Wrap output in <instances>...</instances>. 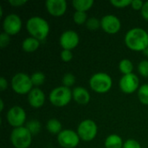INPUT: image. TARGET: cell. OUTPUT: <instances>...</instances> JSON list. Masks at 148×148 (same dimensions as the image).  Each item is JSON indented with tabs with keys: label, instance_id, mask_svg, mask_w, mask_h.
Segmentation results:
<instances>
[{
	"label": "cell",
	"instance_id": "obj_17",
	"mask_svg": "<svg viewBox=\"0 0 148 148\" xmlns=\"http://www.w3.org/2000/svg\"><path fill=\"white\" fill-rule=\"evenodd\" d=\"M39 46H40V41L32 37V36L25 38L22 43L23 49L28 53L35 52L36 50H37Z\"/></svg>",
	"mask_w": 148,
	"mask_h": 148
},
{
	"label": "cell",
	"instance_id": "obj_40",
	"mask_svg": "<svg viewBox=\"0 0 148 148\" xmlns=\"http://www.w3.org/2000/svg\"><path fill=\"white\" fill-rule=\"evenodd\" d=\"M147 33H148V30H147Z\"/></svg>",
	"mask_w": 148,
	"mask_h": 148
},
{
	"label": "cell",
	"instance_id": "obj_12",
	"mask_svg": "<svg viewBox=\"0 0 148 148\" xmlns=\"http://www.w3.org/2000/svg\"><path fill=\"white\" fill-rule=\"evenodd\" d=\"M121 27L120 19L114 15H106L101 19V28L108 34H116Z\"/></svg>",
	"mask_w": 148,
	"mask_h": 148
},
{
	"label": "cell",
	"instance_id": "obj_39",
	"mask_svg": "<svg viewBox=\"0 0 148 148\" xmlns=\"http://www.w3.org/2000/svg\"><path fill=\"white\" fill-rule=\"evenodd\" d=\"M145 53H146V55L147 56V57H148V47H147V49L145 50Z\"/></svg>",
	"mask_w": 148,
	"mask_h": 148
},
{
	"label": "cell",
	"instance_id": "obj_1",
	"mask_svg": "<svg viewBox=\"0 0 148 148\" xmlns=\"http://www.w3.org/2000/svg\"><path fill=\"white\" fill-rule=\"evenodd\" d=\"M125 43L134 51H145L148 47V33L141 28H134L125 36Z\"/></svg>",
	"mask_w": 148,
	"mask_h": 148
},
{
	"label": "cell",
	"instance_id": "obj_18",
	"mask_svg": "<svg viewBox=\"0 0 148 148\" xmlns=\"http://www.w3.org/2000/svg\"><path fill=\"white\" fill-rule=\"evenodd\" d=\"M123 144L121 137L118 134H111L108 136L104 143L106 148H122Z\"/></svg>",
	"mask_w": 148,
	"mask_h": 148
},
{
	"label": "cell",
	"instance_id": "obj_22",
	"mask_svg": "<svg viewBox=\"0 0 148 148\" xmlns=\"http://www.w3.org/2000/svg\"><path fill=\"white\" fill-rule=\"evenodd\" d=\"M138 97L142 104L148 105V84H144L140 87L138 90Z\"/></svg>",
	"mask_w": 148,
	"mask_h": 148
},
{
	"label": "cell",
	"instance_id": "obj_24",
	"mask_svg": "<svg viewBox=\"0 0 148 148\" xmlns=\"http://www.w3.org/2000/svg\"><path fill=\"white\" fill-rule=\"evenodd\" d=\"M26 127L29 129V131L30 132V134L32 135H36L41 130V123L36 120H33V121H30L27 123Z\"/></svg>",
	"mask_w": 148,
	"mask_h": 148
},
{
	"label": "cell",
	"instance_id": "obj_5",
	"mask_svg": "<svg viewBox=\"0 0 148 148\" xmlns=\"http://www.w3.org/2000/svg\"><path fill=\"white\" fill-rule=\"evenodd\" d=\"M11 88L18 95L29 94L33 89V83L29 75L25 73H17L11 78Z\"/></svg>",
	"mask_w": 148,
	"mask_h": 148
},
{
	"label": "cell",
	"instance_id": "obj_32",
	"mask_svg": "<svg viewBox=\"0 0 148 148\" xmlns=\"http://www.w3.org/2000/svg\"><path fill=\"white\" fill-rule=\"evenodd\" d=\"M73 58V53L71 52V50H68V49H63L62 52H61V59L65 62H70Z\"/></svg>",
	"mask_w": 148,
	"mask_h": 148
},
{
	"label": "cell",
	"instance_id": "obj_10",
	"mask_svg": "<svg viewBox=\"0 0 148 148\" xmlns=\"http://www.w3.org/2000/svg\"><path fill=\"white\" fill-rule=\"evenodd\" d=\"M22 28V20L16 14H9L6 16L3 22V32L9 36L16 35Z\"/></svg>",
	"mask_w": 148,
	"mask_h": 148
},
{
	"label": "cell",
	"instance_id": "obj_4",
	"mask_svg": "<svg viewBox=\"0 0 148 148\" xmlns=\"http://www.w3.org/2000/svg\"><path fill=\"white\" fill-rule=\"evenodd\" d=\"M32 136L26 127H20L11 131L10 141L15 148H29L32 141Z\"/></svg>",
	"mask_w": 148,
	"mask_h": 148
},
{
	"label": "cell",
	"instance_id": "obj_36",
	"mask_svg": "<svg viewBox=\"0 0 148 148\" xmlns=\"http://www.w3.org/2000/svg\"><path fill=\"white\" fill-rule=\"evenodd\" d=\"M8 88V82L4 77L0 78V90L4 91Z\"/></svg>",
	"mask_w": 148,
	"mask_h": 148
},
{
	"label": "cell",
	"instance_id": "obj_26",
	"mask_svg": "<svg viewBox=\"0 0 148 148\" xmlns=\"http://www.w3.org/2000/svg\"><path fill=\"white\" fill-rule=\"evenodd\" d=\"M86 26L90 30H96L101 27V20L96 17H90L88 19Z\"/></svg>",
	"mask_w": 148,
	"mask_h": 148
},
{
	"label": "cell",
	"instance_id": "obj_13",
	"mask_svg": "<svg viewBox=\"0 0 148 148\" xmlns=\"http://www.w3.org/2000/svg\"><path fill=\"white\" fill-rule=\"evenodd\" d=\"M80 42V38L78 34L74 30H66L64 31L59 39V42L61 47L63 49L71 50L78 45Z\"/></svg>",
	"mask_w": 148,
	"mask_h": 148
},
{
	"label": "cell",
	"instance_id": "obj_9",
	"mask_svg": "<svg viewBox=\"0 0 148 148\" xmlns=\"http://www.w3.org/2000/svg\"><path fill=\"white\" fill-rule=\"evenodd\" d=\"M7 121L14 128L23 127L26 121V113L24 109L19 106H14L9 109L6 114Z\"/></svg>",
	"mask_w": 148,
	"mask_h": 148
},
{
	"label": "cell",
	"instance_id": "obj_25",
	"mask_svg": "<svg viewBox=\"0 0 148 148\" xmlns=\"http://www.w3.org/2000/svg\"><path fill=\"white\" fill-rule=\"evenodd\" d=\"M73 19H74V22L76 23V24H83L85 23H87L88 21V16L86 14V12H82V11H75L74 13V16H73Z\"/></svg>",
	"mask_w": 148,
	"mask_h": 148
},
{
	"label": "cell",
	"instance_id": "obj_27",
	"mask_svg": "<svg viewBox=\"0 0 148 148\" xmlns=\"http://www.w3.org/2000/svg\"><path fill=\"white\" fill-rule=\"evenodd\" d=\"M62 84L64 87L69 88L71 86H73L75 82V76L71 74V73H67L64 75V76L62 77Z\"/></svg>",
	"mask_w": 148,
	"mask_h": 148
},
{
	"label": "cell",
	"instance_id": "obj_34",
	"mask_svg": "<svg viewBox=\"0 0 148 148\" xmlns=\"http://www.w3.org/2000/svg\"><path fill=\"white\" fill-rule=\"evenodd\" d=\"M27 3L26 0H10L9 3L13 7H21Z\"/></svg>",
	"mask_w": 148,
	"mask_h": 148
},
{
	"label": "cell",
	"instance_id": "obj_6",
	"mask_svg": "<svg viewBox=\"0 0 148 148\" xmlns=\"http://www.w3.org/2000/svg\"><path fill=\"white\" fill-rule=\"evenodd\" d=\"M73 99L72 91L69 88L60 86L54 88L49 94V101L53 106L62 108L67 106Z\"/></svg>",
	"mask_w": 148,
	"mask_h": 148
},
{
	"label": "cell",
	"instance_id": "obj_2",
	"mask_svg": "<svg viewBox=\"0 0 148 148\" xmlns=\"http://www.w3.org/2000/svg\"><path fill=\"white\" fill-rule=\"evenodd\" d=\"M26 29L32 37L39 41L44 40L49 33V23L40 16L30 17L26 23Z\"/></svg>",
	"mask_w": 148,
	"mask_h": 148
},
{
	"label": "cell",
	"instance_id": "obj_31",
	"mask_svg": "<svg viewBox=\"0 0 148 148\" xmlns=\"http://www.w3.org/2000/svg\"><path fill=\"white\" fill-rule=\"evenodd\" d=\"M122 148H141V146L137 140L129 139L124 142Z\"/></svg>",
	"mask_w": 148,
	"mask_h": 148
},
{
	"label": "cell",
	"instance_id": "obj_16",
	"mask_svg": "<svg viewBox=\"0 0 148 148\" xmlns=\"http://www.w3.org/2000/svg\"><path fill=\"white\" fill-rule=\"evenodd\" d=\"M74 101L80 105H87L90 101L89 92L82 87H76L72 91Z\"/></svg>",
	"mask_w": 148,
	"mask_h": 148
},
{
	"label": "cell",
	"instance_id": "obj_28",
	"mask_svg": "<svg viewBox=\"0 0 148 148\" xmlns=\"http://www.w3.org/2000/svg\"><path fill=\"white\" fill-rule=\"evenodd\" d=\"M138 71L143 77H148V61L143 60L138 65Z\"/></svg>",
	"mask_w": 148,
	"mask_h": 148
},
{
	"label": "cell",
	"instance_id": "obj_11",
	"mask_svg": "<svg viewBox=\"0 0 148 148\" xmlns=\"http://www.w3.org/2000/svg\"><path fill=\"white\" fill-rule=\"evenodd\" d=\"M139 85V77L134 73L123 75L120 81V88L125 94L134 93L136 90H138V88H140Z\"/></svg>",
	"mask_w": 148,
	"mask_h": 148
},
{
	"label": "cell",
	"instance_id": "obj_19",
	"mask_svg": "<svg viewBox=\"0 0 148 148\" xmlns=\"http://www.w3.org/2000/svg\"><path fill=\"white\" fill-rule=\"evenodd\" d=\"M94 3V0H74L72 2L73 7L75 8V11L82 12H86L87 10H90Z\"/></svg>",
	"mask_w": 148,
	"mask_h": 148
},
{
	"label": "cell",
	"instance_id": "obj_33",
	"mask_svg": "<svg viewBox=\"0 0 148 148\" xmlns=\"http://www.w3.org/2000/svg\"><path fill=\"white\" fill-rule=\"evenodd\" d=\"M143 5H144V2H142L141 0H132L131 6L135 10H141Z\"/></svg>",
	"mask_w": 148,
	"mask_h": 148
},
{
	"label": "cell",
	"instance_id": "obj_35",
	"mask_svg": "<svg viewBox=\"0 0 148 148\" xmlns=\"http://www.w3.org/2000/svg\"><path fill=\"white\" fill-rule=\"evenodd\" d=\"M141 16L145 20L148 21V1L144 3V5L141 9Z\"/></svg>",
	"mask_w": 148,
	"mask_h": 148
},
{
	"label": "cell",
	"instance_id": "obj_21",
	"mask_svg": "<svg viewBox=\"0 0 148 148\" xmlns=\"http://www.w3.org/2000/svg\"><path fill=\"white\" fill-rule=\"evenodd\" d=\"M119 69L120 71L125 75H129L133 73L134 70V64L129 59H123L119 63Z\"/></svg>",
	"mask_w": 148,
	"mask_h": 148
},
{
	"label": "cell",
	"instance_id": "obj_29",
	"mask_svg": "<svg viewBox=\"0 0 148 148\" xmlns=\"http://www.w3.org/2000/svg\"><path fill=\"white\" fill-rule=\"evenodd\" d=\"M110 3L116 8H125L128 5H131L132 0H111Z\"/></svg>",
	"mask_w": 148,
	"mask_h": 148
},
{
	"label": "cell",
	"instance_id": "obj_14",
	"mask_svg": "<svg viewBox=\"0 0 148 148\" xmlns=\"http://www.w3.org/2000/svg\"><path fill=\"white\" fill-rule=\"evenodd\" d=\"M47 11L53 16H62L67 10L65 0H47L45 3Z\"/></svg>",
	"mask_w": 148,
	"mask_h": 148
},
{
	"label": "cell",
	"instance_id": "obj_37",
	"mask_svg": "<svg viewBox=\"0 0 148 148\" xmlns=\"http://www.w3.org/2000/svg\"><path fill=\"white\" fill-rule=\"evenodd\" d=\"M3 108H4L3 101V100H0V110H1V111H3Z\"/></svg>",
	"mask_w": 148,
	"mask_h": 148
},
{
	"label": "cell",
	"instance_id": "obj_15",
	"mask_svg": "<svg viewBox=\"0 0 148 148\" xmlns=\"http://www.w3.org/2000/svg\"><path fill=\"white\" fill-rule=\"evenodd\" d=\"M28 101L32 108H39L45 102V95L40 88H35L28 94Z\"/></svg>",
	"mask_w": 148,
	"mask_h": 148
},
{
	"label": "cell",
	"instance_id": "obj_23",
	"mask_svg": "<svg viewBox=\"0 0 148 148\" xmlns=\"http://www.w3.org/2000/svg\"><path fill=\"white\" fill-rule=\"evenodd\" d=\"M30 78H31V81H32V83L34 86H41L45 82V75L42 72H36V73H33L31 75H30Z\"/></svg>",
	"mask_w": 148,
	"mask_h": 148
},
{
	"label": "cell",
	"instance_id": "obj_7",
	"mask_svg": "<svg viewBox=\"0 0 148 148\" xmlns=\"http://www.w3.org/2000/svg\"><path fill=\"white\" fill-rule=\"evenodd\" d=\"M98 133V127L96 123L92 120H84L82 121L78 127L77 134L81 140L83 141H91L93 140Z\"/></svg>",
	"mask_w": 148,
	"mask_h": 148
},
{
	"label": "cell",
	"instance_id": "obj_38",
	"mask_svg": "<svg viewBox=\"0 0 148 148\" xmlns=\"http://www.w3.org/2000/svg\"><path fill=\"white\" fill-rule=\"evenodd\" d=\"M3 16V8L0 7V16Z\"/></svg>",
	"mask_w": 148,
	"mask_h": 148
},
{
	"label": "cell",
	"instance_id": "obj_20",
	"mask_svg": "<svg viewBox=\"0 0 148 148\" xmlns=\"http://www.w3.org/2000/svg\"><path fill=\"white\" fill-rule=\"evenodd\" d=\"M46 129L52 134H59L62 130V123L56 119H50L46 123Z\"/></svg>",
	"mask_w": 148,
	"mask_h": 148
},
{
	"label": "cell",
	"instance_id": "obj_30",
	"mask_svg": "<svg viewBox=\"0 0 148 148\" xmlns=\"http://www.w3.org/2000/svg\"><path fill=\"white\" fill-rule=\"evenodd\" d=\"M10 38L8 34H6L5 32H3L0 34V47L2 49L8 46L10 43Z\"/></svg>",
	"mask_w": 148,
	"mask_h": 148
},
{
	"label": "cell",
	"instance_id": "obj_3",
	"mask_svg": "<svg viewBox=\"0 0 148 148\" xmlns=\"http://www.w3.org/2000/svg\"><path fill=\"white\" fill-rule=\"evenodd\" d=\"M91 89L98 94H105L108 92L113 86V80L107 73H96L93 75L89 80Z\"/></svg>",
	"mask_w": 148,
	"mask_h": 148
},
{
	"label": "cell",
	"instance_id": "obj_8",
	"mask_svg": "<svg viewBox=\"0 0 148 148\" xmlns=\"http://www.w3.org/2000/svg\"><path fill=\"white\" fill-rule=\"evenodd\" d=\"M80 137L77 132L70 129H64L57 135V141L63 148L76 147L80 142Z\"/></svg>",
	"mask_w": 148,
	"mask_h": 148
}]
</instances>
